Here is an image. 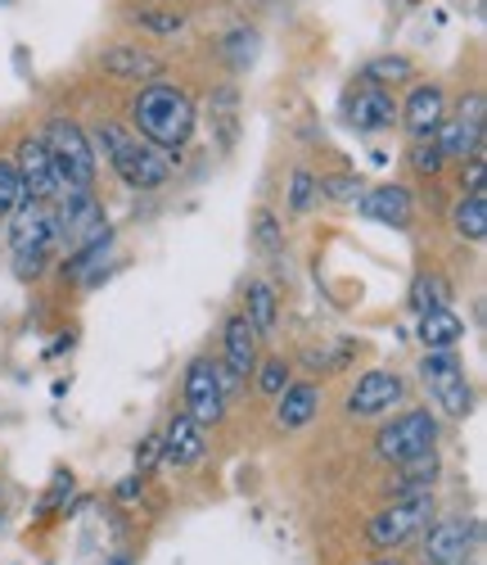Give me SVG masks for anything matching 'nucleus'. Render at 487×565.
<instances>
[{
  "label": "nucleus",
  "mask_w": 487,
  "mask_h": 565,
  "mask_svg": "<svg viewBox=\"0 0 487 565\" xmlns=\"http://www.w3.org/2000/svg\"><path fill=\"white\" fill-rule=\"evenodd\" d=\"M23 195H28V191H23V181H19L14 159H0V217H10Z\"/></svg>",
  "instance_id": "obj_34"
},
{
  "label": "nucleus",
  "mask_w": 487,
  "mask_h": 565,
  "mask_svg": "<svg viewBox=\"0 0 487 565\" xmlns=\"http://www.w3.org/2000/svg\"><path fill=\"white\" fill-rule=\"evenodd\" d=\"M51 209H55V226H59V245H68V249H82V245L100 241V235L109 231L105 204L95 200V191L64 185L59 200H51Z\"/></svg>",
  "instance_id": "obj_7"
},
{
  "label": "nucleus",
  "mask_w": 487,
  "mask_h": 565,
  "mask_svg": "<svg viewBox=\"0 0 487 565\" xmlns=\"http://www.w3.org/2000/svg\"><path fill=\"white\" fill-rule=\"evenodd\" d=\"M204 452H208L204 426H199L194 416L176 412L167 426H163V435H159V457H163V466H194V461H204Z\"/></svg>",
  "instance_id": "obj_17"
},
{
  "label": "nucleus",
  "mask_w": 487,
  "mask_h": 565,
  "mask_svg": "<svg viewBox=\"0 0 487 565\" xmlns=\"http://www.w3.org/2000/svg\"><path fill=\"white\" fill-rule=\"evenodd\" d=\"M90 146H100L95 154H109L118 181L131 185V191H163L167 177H172V163L163 159V150L150 146V140L131 136V131L118 127V122L95 127V131H90Z\"/></svg>",
  "instance_id": "obj_2"
},
{
  "label": "nucleus",
  "mask_w": 487,
  "mask_h": 565,
  "mask_svg": "<svg viewBox=\"0 0 487 565\" xmlns=\"http://www.w3.org/2000/svg\"><path fill=\"white\" fill-rule=\"evenodd\" d=\"M465 185L469 191H483V154L469 159V172H465Z\"/></svg>",
  "instance_id": "obj_38"
},
{
  "label": "nucleus",
  "mask_w": 487,
  "mask_h": 565,
  "mask_svg": "<svg viewBox=\"0 0 487 565\" xmlns=\"http://www.w3.org/2000/svg\"><path fill=\"white\" fill-rule=\"evenodd\" d=\"M353 344L344 340V344H325V349H307V362H312V371H344L348 362H353Z\"/></svg>",
  "instance_id": "obj_35"
},
{
  "label": "nucleus",
  "mask_w": 487,
  "mask_h": 565,
  "mask_svg": "<svg viewBox=\"0 0 487 565\" xmlns=\"http://www.w3.org/2000/svg\"><path fill=\"white\" fill-rule=\"evenodd\" d=\"M253 245H258L262 258H271V263L284 258V222H280L271 209H258V213H253Z\"/></svg>",
  "instance_id": "obj_28"
},
{
  "label": "nucleus",
  "mask_w": 487,
  "mask_h": 565,
  "mask_svg": "<svg viewBox=\"0 0 487 565\" xmlns=\"http://www.w3.org/2000/svg\"><path fill=\"white\" fill-rule=\"evenodd\" d=\"M321 185V200H334V204H357V195L366 191V181L353 177V172H334V177H316Z\"/></svg>",
  "instance_id": "obj_32"
},
{
  "label": "nucleus",
  "mask_w": 487,
  "mask_h": 565,
  "mask_svg": "<svg viewBox=\"0 0 487 565\" xmlns=\"http://www.w3.org/2000/svg\"><path fill=\"white\" fill-rule=\"evenodd\" d=\"M474 543H478V525L461 521V515L424 525V561H433V565H461L474 552Z\"/></svg>",
  "instance_id": "obj_14"
},
{
  "label": "nucleus",
  "mask_w": 487,
  "mask_h": 565,
  "mask_svg": "<svg viewBox=\"0 0 487 565\" xmlns=\"http://www.w3.org/2000/svg\"><path fill=\"white\" fill-rule=\"evenodd\" d=\"M154 461H159V435H150V439H144V448L136 452V466H140L136 476H150V466H154Z\"/></svg>",
  "instance_id": "obj_37"
},
{
  "label": "nucleus",
  "mask_w": 487,
  "mask_h": 565,
  "mask_svg": "<svg viewBox=\"0 0 487 565\" xmlns=\"http://www.w3.org/2000/svg\"><path fill=\"white\" fill-rule=\"evenodd\" d=\"M316 412H321V385H312V381H303V385L289 381L284 394L275 398V420H280V430H303Z\"/></svg>",
  "instance_id": "obj_20"
},
{
  "label": "nucleus",
  "mask_w": 487,
  "mask_h": 565,
  "mask_svg": "<svg viewBox=\"0 0 487 565\" xmlns=\"http://www.w3.org/2000/svg\"><path fill=\"white\" fill-rule=\"evenodd\" d=\"M433 444H437V420H433L429 407H411V412L393 416V420H388V426L375 435V452H379L388 466H398V461H407V457H420V452H429Z\"/></svg>",
  "instance_id": "obj_8"
},
{
  "label": "nucleus",
  "mask_w": 487,
  "mask_h": 565,
  "mask_svg": "<svg viewBox=\"0 0 487 565\" xmlns=\"http://www.w3.org/2000/svg\"><path fill=\"white\" fill-rule=\"evenodd\" d=\"M316 200H321L316 172H307V168H294V172H289V213H312Z\"/></svg>",
  "instance_id": "obj_30"
},
{
  "label": "nucleus",
  "mask_w": 487,
  "mask_h": 565,
  "mask_svg": "<svg viewBox=\"0 0 487 565\" xmlns=\"http://www.w3.org/2000/svg\"><path fill=\"white\" fill-rule=\"evenodd\" d=\"M221 353H226V366H221V385L230 390L235 381H249L253 366H258V335L244 312L226 317V331H221Z\"/></svg>",
  "instance_id": "obj_15"
},
{
  "label": "nucleus",
  "mask_w": 487,
  "mask_h": 565,
  "mask_svg": "<svg viewBox=\"0 0 487 565\" xmlns=\"http://www.w3.org/2000/svg\"><path fill=\"white\" fill-rule=\"evenodd\" d=\"M208 127H213V146L226 154L239 140V90L235 86H217L208 96Z\"/></svg>",
  "instance_id": "obj_21"
},
{
  "label": "nucleus",
  "mask_w": 487,
  "mask_h": 565,
  "mask_svg": "<svg viewBox=\"0 0 487 565\" xmlns=\"http://www.w3.org/2000/svg\"><path fill=\"white\" fill-rule=\"evenodd\" d=\"M45 150H51V159H55V172H59V181L64 185H77V191H95V146H90V136L73 122V118H64V114H55L51 122H45Z\"/></svg>",
  "instance_id": "obj_4"
},
{
  "label": "nucleus",
  "mask_w": 487,
  "mask_h": 565,
  "mask_svg": "<svg viewBox=\"0 0 487 565\" xmlns=\"http://www.w3.org/2000/svg\"><path fill=\"white\" fill-rule=\"evenodd\" d=\"M344 122L361 136H379V131H393L398 127V100L388 86H375V82H361L348 90L344 100Z\"/></svg>",
  "instance_id": "obj_11"
},
{
  "label": "nucleus",
  "mask_w": 487,
  "mask_h": 565,
  "mask_svg": "<svg viewBox=\"0 0 487 565\" xmlns=\"http://www.w3.org/2000/svg\"><path fill=\"white\" fill-rule=\"evenodd\" d=\"M131 118H136L140 136L150 140V146L176 154V150L190 146L194 122H199V109H194V100L185 96L181 86L150 82V86H140V96L131 100Z\"/></svg>",
  "instance_id": "obj_1"
},
{
  "label": "nucleus",
  "mask_w": 487,
  "mask_h": 565,
  "mask_svg": "<svg viewBox=\"0 0 487 565\" xmlns=\"http://www.w3.org/2000/svg\"><path fill=\"white\" fill-rule=\"evenodd\" d=\"M244 317H249V326H253V335H258V340L275 335L280 299H275V290L267 286V280H253V286H249V299H244Z\"/></svg>",
  "instance_id": "obj_23"
},
{
  "label": "nucleus",
  "mask_w": 487,
  "mask_h": 565,
  "mask_svg": "<svg viewBox=\"0 0 487 565\" xmlns=\"http://www.w3.org/2000/svg\"><path fill=\"white\" fill-rule=\"evenodd\" d=\"M159 6H172V0H159Z\"/></svg>",
  "instance_id": "obj_40"
},
{
  "label": "nucleus",
  "mask_w": 487,
  "mask_h": 565,
  "mask_svg": "<svg viewBox=\"0 0 487 565\" xmlns=\"http://www.w3.org/2000/svg\"><path fill=\"white\" fill-rule=\"evenodd\" d=\"M185 416H194L199 426H217V420L226 416V385H221V366L213 358H194L185 366Z\"/></svg>",
  "instance_id": "obj_10"
},
{
  "label": "nucleus",
  "mask_w": 487,
  "mask_h": 565,
  "mask_svg": "<svg viewBox=\"0 0 487 565\" xmlns=\"http://www.w3.org/2000/svg\"><path fill=\"white\" fill-rule=\"evenodd\" d=\"M424 565H433V561H424ZM461 565H465V561H461Z\"/></svg>",
  "instance_id": "obj_41"
},
{
  "label": "nucleus",
  "mask_w": 487,
  "mask_h": 565,
  "mask_svg": "<svg viewBox=\"0 0 487 565\" xmlns=\"http://www.w3.org/2000/svg\"><path fill=\"white\" fill-rule=\"evenodd\" d=\"M483 90H469V96H461L456 114H447L443 122H437L433 140H437V150H443L447 159H474L483 154Z\"/></svg>",
  "instance_id": "obj_9"
},
{
  "label": "nucleus",
  "mask_w": 487,
  "mask_h": 565,
  "mask_svg": "<svg viewBox=\"0 0 487 565\" xmlns=\"http://www.w3.org/2000/svg\"><path fill=\"white\" fill-rule=\"evenodd\" d=\"M221 51H226V60H230L235 73H249L253 60H258V51H262V36H258V28H230L226 41H221Z\"/></svg>",
  "instance_id": "obj_26"
},
{
  "label": "nucleus",
  "mask_w": 487,
  "mask_h": 565,
  "mask_svg": "<svg viewBox=\"0 0 487 565\" xmlns=\"http://www.w3.org/2000/svg\"><path fill=\"white\" fill-rule=\"evenodd\" d=\"M370 565H402L398 556H383V561H370Z\"/></svg>",
  "instance_id": "obj_39"
},
{
  "label": "nucleus",
  "mask_w": 487,
  "mask_h": 565,
  "mask_svg": "<svg viewBox=\"0 0 487 565\" xmlns=\"http://www.w3.org/2000/svg\"><path fill=\"white\" fill-rule=\"evenodd\" d=\"M447 303H452L447 276H437V271L415 276V286H411V308L415 312H433V308H447Z\"/></svg>",
  "instance_id": "obj_29"
},
{
  "label": "nucleus",
  "mask_w": 487,
  "mask_h": 565,
  "mask_svg": "<svg viewBox=\"0 0 487 565\" xmlns=\"http://www.w3.org/2000/svg\"><path fill=\"white\" fill-rule=\"evenodd\" d=\"M420 344L424 349H456L465 340V321L452 312V308H433V312H420Z\"/></svg>",
  "instance_id": "obj_22"
},
{
  "label": "nucleus",
  "mask_w": 487,
  "mask_h": 565,
  "mask_svg": "<svg viewBox=\"0 0 487 565\" xmlns=\"http://www.w3.org/2000/svg\"><path fill=\"white\" fill-rule=\"evenodd\" d=\"M253 375H258V394L262 398H280L284 385H289V362L284 358H267V362L253 366Z\"/></svg>",
  "instance_id": "obj_33"
},
{
  "label": "nucleus",
  "mask_w": 487,
  "mask_h": 565,
  "mask_svg": "<svg viewBox=\"0 0 487 565\" xmlns=\"http://www.w3.org/2000/svg\"><path fill=\"white\" fill-rule=\"evenodd\" d=\"M452 231L461 235V241H474V245L487 235V200H483V191L461 195V204L452 209Z\"/></svg>",
  "instance_id": "obj_24"
},
{
  "label": "nucleus",
  "mask_w": 487,
  "mask_h": 565,
  "mask_svg": "<svg viewBox=\"0 0 487 565\" xmlns=\"http://www.w3.org/2000/svg\"><path fill=\"white\" fill-rule=\"evenodd\" d=\"M357 213H361L366 222L407 231L411 217H415V204H411V191H407V185H370V191L357 195Z\"/></svg>",
  "instance_id": "obj_16"
},
{
  "label": "nucleus",
  "mask_w": 487,
  "mask_h": 565,
  "mask_svg": "<svg viewBox=\"0 0 487 565\" xmlns=\"http://www.w3.org/2000/svg\"><path fill=\"white\" fill-rule=\"evenodd\" d=\"M402 398H407V381L398 371H366L361 381L353 385V394H348V412L366 420V416L393 412Z\"/></svg>",
  "instance_id": "obj_13"
},
{
  "label": "nucleus",
  "mask_w": 487,
  "mask_h": 565,
  "mask_svg": "<svg viewBox=\"0 0 487 565\" xmlns=\"http://www.w3.org/2000/svg\"><path fill=\"white\" fill-rule=\"evenodd\" d=\"M14 168H19V181H23V191H28L32 200H45V204L59 200L64 181H59L55 159H51V150H45V140H41V136H23V140H19Z\"/></svg>",
  "instance_id": "obj_12"
},
{
  "label": "nucleus",
  "mask_w": 487,
  "mask_h": 565,
  "mask_svg": "<svg viewBox=\"0 0 487 565\" xmlns=\"http://www.w3.org/2000/svg\"><path fill=\"white\" fill-rule=\"evenodd\" d=\"M429 521H433V489H415V493H398L383 511H375V521H370L366 534H370L375 547L393 552L407 539H415Z\"/></svg>",
  "instance_id": "obj_5"
},
{
  "label": "nucleus",
  "mask_w": 487,
  "mask_h": 565,
  "mask_svg": "<svg viewBox=\"0 0 487 565\" xmlns=\"http://www.w3.org/2000/svg\"><path fill=\"white\" fill-rule=\"evenodd\" d=\"M131 19H136L144 32H159V36H172V32L185 28V14H176V10H136Z\"/></svg>",
  "instance_id": "obj_36"
},
{
  "label": "nucleus",
  "mask_w": 487,
  "mask_h": 565,
  "mask_svg": "<svg viewBox=\"0 0 487 565\" xmlns=\"http://www.w3.org/2000/svg\"><path fill=\"white\" fill-rule=\"evenodd\" d=\"M437 484V452H420V457H407L398 461V476H393V489L398 493H415V489H433Z\"/></svg>",
  "instance_id": "obj_25"
},
{
  "label": "nucleus",
  "mask_w": 487,
  "mask_h": 565,
  "mask_svg": "<svg viewBox=\"0 0 487 565\" xmlns=\"http://www.w3.org/2000/svg\"><path fill=\"white\" fill-rule=\"evenodd\" d=\"M443 118H447V96H443V86H433V82L415 86L411 96H407V105H398V122H402L415 140H420V136H433Z\"/></svg>",
  "instance_id": "obj_18"
},
{
  "label": "nucleus",
  "mask_w": 487,
  "mask_h": 565,
  "mask_svg": "<svg viewBox=\"0 0 487 565\" xmlns=\"http://www.w3.org/2000/svg\"><path fill=\"white\" fill-rule=\"evenodd\" d=\"M407 159H411V168H415V177H437L447 168V154L437 150V140L433 136H420V140H411V150H407Z\"/></svg>",
  "instance_id": "obj_31"
},
{
  "label": "nucleus",
  "mask_w": 487,
  "mask_h": 565,
  "mask_svg": "<svg viewBox=\"0 0 487 565\" xmlns=\"http://www.w3.org/2000/svg\"><path fill=\"white\" fill-rule=\"evenodd\" d=\"M415 77V64L407 55H379L361 68V82H375V86H402Z\"/></svg>",
  "instance_id": "obj_27"
},
{
  "label": "nucleus",
  "mask_w": 487,
  "mask_h": 565,
  "mask_svg": "<svg viewBox=\"0 0 487 565\" xmlns=\"http://www.w3.org/2000/svg\"><path fill=\"white\" fill-rule=\"evenodd\" d=\"M100 68L118 82H144V86L167 73V64L154 51H140V45H109V51L100 55Z\"/></svg>",
  "instance_id": "obj_19"
},
{
  "label": "nucleus",
  "mask_w": 487,
  "mask_h": 565,
  "mask_svg": "<svg viewBox=\"0 0 487 565\" xmlns=\"http://www.w3.org/2000/svg\"><path fill=\"white\" fill-rule=\"evenodd\" d=\"M59 249V226H55V209L45 200L23 195L19 209L10 213V254H14V271L23 280H36L45 271V263Z\"/></svg>",
  "instance_id": "obj_3"
},
{
  "label": "nucleus",
  "mask_w": 487,
  "mask_h": 565,
  "mask_svg": "<svg viewBox=\"0 0 487 565\" xmlns=\"http://www.w3.org/2000/svg\"><path fill=\"white\" fill-rule=\"evenodd\" d=\"M420 381L447 416H469L474 412V390L465 381V366H461L456 349H424Z\"/></svg>",
  "instance_id": "obj_6"
}]
</instances>
